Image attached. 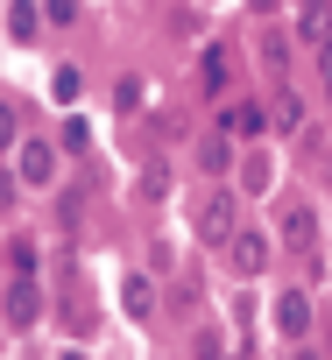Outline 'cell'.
I'll return each mask as SVG.
<instances>
[{"label":"cell","mask_w":332,"mask_h":360,"mask_svg":"<svg viewBox=\"0 0 332 360\" xmlns=\"http://www.w3.org/2000/svg\"><path fill=\"white\" fill-rule=\"evenodd\" d=\"M276 233H283V248L311 255V248H318V212H311L304 198H283V212H276Z\"/></svg>","instance_id":"1"},{"label":"cell","mask_w":332,"mask_h":360,"mask_svg":"<svg viewBox=\"0 0 332 360\" xmlns=\"http://www.w3.org/2000/svg\"><path fill=\"white\" fill-rule=\"evenodd\" d=\"M205 240H234V198H226V191L205 205Z\"/></svg>","instance_id":"9"},{"label":"cell","mask_w":332,"mask_h":360,"mask_svg":"<svg viewBox=\"0 0 332 360\" xmlns=\"http://www.w3.org/2000/svg\"><path fill=\"white\" fill-rule=\"evenodd\" d=\"M226 162H234V141H226V134H212V141H205V169H212V176H219V169H226Z\"/></svg>","instance_id":"11"},{"label":"cell","mask_w":332,"mask_h":360,"mask_svg":"<svg viewBox=\"0 0 332 360\" xmlns=\"http://www.w3.org/2000/svg\"><path fill=\"white\" fill-rule=\"evenodd\" d=\"M205 85H212V92H226V57H219V50L205 57Z\"/></svg>","instance_id":"13"},{"label":"cell","mask_w":332,"mask_h":360,"mask_svg":"<svg viewBox=\"0 0 332 360\" xmlns=\"http://www.w3.org/2000/svg\"><path fill=\"white\" fill-rule=\"evenodd\" d=\"M43 15H50V22H71V15H78V0H43Z\"/></svg>","instance_id":"15"},{"label":"cell","mask_w":332,"mask_h":360,"mask_svg":"<svg viewBox=\"0 0 332 360\" xmlns=\"http://www.w3.org/2000/svg\"><path fill=\"white\" fill-rule=\"evenodd\" d=\"M325 92H332V43H325Z\"/></svg>","instance_id":"16"},{"label":"cell","mask_w":332,"mask_h":360,"mask_svg":"<svg viewBox=\"0 0 332 360\" xmlns=\"http://www.w3.org/2000/svg\"><path fill=\"white\" fill-rule=\"evenodd\" d=\"M8 269H15V276H36V248L15 240V248H8Z\"/></svg>","instance_id":"12"},{"label":"cell","mask_w":332,"mask_h":360,"mask_svg":"<svg viewBox=\"0 0 332 360\" xmlns=\"http://www.w3.org/2000/svg\"><path fill=\"white\" fill-rule=\"evenodd\" d=\"M120 311H127V318H155V283H148V276H127V283H120Z\"/></svg>","instance_id":"7"},{"label":"cell","mask_w":332,"mask_h":360,"mask_svg":"<svg viewBox=\"0 0 332 360\" xmlns=\"http://www.w3.org/2000/svg\"><path fill=\"white\" fill-rule=\"evenodd\" d=\"M36 318H43V290H36L29 276H15V290H8V325H15V332H29Z\"/></svg>","instance_id":"2"},{"label":"cell","mask_w":332,"mask_h":360,"mask_svg":"<svg viewBox=\"0 0 332 360\" xmlns=\"http://www.w3.org/2000/svg\"><path fill=\"white\" fill-rule=\"evenodd\" d=\"M50 169H57V148L50 141H22V184H50Z\"/></svg>","instance_id":"6"},{"label":"cell","mask_w":332,"mask_h":360,"mask_svg":"<svg viewBox=\"0 0 332 360\" xmlns=\"http://www.w3.org/2000/svg\"><path fill=\"white\" fill-rule=\"evenodd\" d=\"M36 22H43L36 0H8V36H15V43H36Z\"/></svg>","instance_id":"8"},{"label":"cell","mask_w":332,"mask_h":360,"mask_svg":"<svg viewBox=\"0 0 332 360\" xmlns=\"http://www.w3.org/2000/svg\"><path fill=\"white\" fill-rule=\"evenodd\" d=\"M113 106H120V113H134V106H141V78H127V85L113 92Z\"/></svg>","instance_id":"14"},{"label":"cell","mask_w":332,"mask_h":360,"mask_svg":"<svg viewBox=\"0 0 332 360\" xmlns=\"http://www.w3.org/2000/svg\"><path fill=\"white\" fill-rule=\"evenodd\" d=\"M276 332H283V339H304V332H311V297H304V290H283V297H276Z\"/></svg>","instance_id":"3"},{"label":"cell","mask_w":332,"mask_h":360,"mask_svg":"<svg viewBox=\"0 0 332 360\" xmlns=\"http://www.w3.org/2000/svg\"><path fill=\"white\" fill-rule=\"evenodd\" d=\"M269 120H276V127L290 134V127L304 120V106H297V92H276V106H269Z\"/></svg>","instance_id":"10"},{"label":"cell","mask_w":332,"mask_h":360,"mask_svg":"<svg viewBox=\"0 0 332 360\" xmlns=\"http://www.w3.org/2000/svg\"><path fill=\"white\" fill-rule=\"evenodd\" d=\"M226 255H234V276H262V269H269V240H262V233H234Z\"/></svg>","instance_id":"5"},{"label":"cell","mask_w":332,"mask_h":360,"mask_svg":"<svg viewBox=\"0 0 332 360\" xmlns=\"http://www.w3.org/2000/svg\"><path fill=\"white\" fill-rule=\"evenodd\" d=\"M297 36L304 43H332V0H297Z\"/></svg>","instance_id":"4"}]
</instances>
